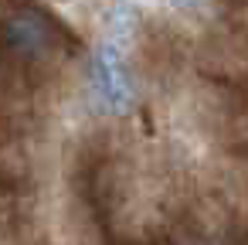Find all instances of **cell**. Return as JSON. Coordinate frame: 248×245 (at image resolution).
<instances>
[{
  "label": "cell",
  "mask_w": 248,
  "mask_h": 245,
  "mask_svg": "<svg viewBox=\"0 0 248 245\" xmlns=\"http://www.w3.org/2000/svg\"><path fill=\"white\" fill-rule=\"evenodd\" d=\"M51 38L55 34H51L48 17H41L34 11H17L0 24V48L7 55H14V58H24V62L48 55Z\"/></svg>",
  "instance_id": "7a4b0ae2"
},
{
  "label": "cell",
  "mask_w": 248,
  "mask_h": 245,
  "mask_svg": "<svg viewBox=\"0 0 248 245\" xmlns=\"http://www.w3.org/2000/svg\"><path fill=\"white\" fill-rule=\"evenodd\" d=\"M194 4H201V0H173V7H194Z\"/></svg>",
  "instance_id": "277c9868"
},
{
  "label": "cell",
  "mask_w": 248,
  "mask_h": 245,
  "mask_svg": "<svg viewBox=\"0 0 248 245\" xmlns=\"http://www.w3.org/2000/svg\"><path fill=\"white\" fill-rule=\"evenodd\" d=\"M133 24H136V14L129 11V4H119L112 7V14H109V41L112 45H126V38H129V31H133Z\"/></svg>",
  "instance_id": "3957f363"
},
{
  "label": "cell",
  "mask_w": 248,
  "mask_h": 245,
  "mask_svg": "<svg viewBox=\"0 0 248 245\" xmlns=\"http://www.w3.org/2000/svg\"><path fill=\"white\" fill-rule=\"evenodd\" d=\"M92 79H95V92L109 113H126L133 106V82H129L119 45H112V41L99 45V51L92 58Z\"/></svg>",
  "instance_id": "6da1fadb"
}]
</instances>
